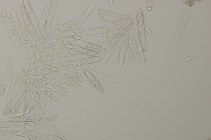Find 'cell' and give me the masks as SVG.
I'll list each match as a JSON object with an SVG mask.
<instances>
[{"label":"cell","mask_w":211,"mask_h":140,"mask_svg":"<svg viewBox=\"0 0 211 140\" xmlns=\"http://www.w3.org/2000/svg\"><path fill=\"white\" fill-rule=\"evenodd\" d=\"M189 14L187 13V14H186L183 18L182 20H181L180 24H179V26L177 29L176 32L175 38H174V49L176 50L177 49L178 42H179L180 37L182 34L183 31L184 30L187 21L189 20Z\"/></svg>","instance_id":"1"},{"label":"cell","mask_w":211,"mask_h":140,"mask_svg":"<svg viewBox=\"0 0 211 140\" xmlns=\"http://www.w3.org/2000/svg\"><path fill=\"white\" fill-rule=\"evenodd\" d=\"M67 47L80 52L85 54V55L92 56V57H99L100 56L99 54L98 53L92 51L87 49V48H84L83 47H82L79 45H76V44L72 43H70L67 44Z\"/></svg>","instance_id":"2"},{"label":"cell","mask_w":211,"mask_h":140,"mask_svg":"<svg viewBox=\"0 0 211 140\" xmlns=\"http://www.w3.org/2000/svg\"><path fill=\"white\" fill-rule=\"evenodd\" d=\"M24 3L25 8L26 11L28 14V15L30 18L31 21L32 25L33 26L35 31H37L39 27V24H38V21L36 20V17H35L34 14V13L32 9L30 3L27 0H24L23 1Z\"/></svg>","instance_id":"3"},{"label":"cell","mask_w":211,"mask_h":140,"mask_svg":"<svg viewBox=\"0 0 211 140\" xmlns=\"http://www.w3.org/2000/svg\"><path fill=\"white\" fill-rule=\"evenodd\" d=\"M109 32V29L107 28H98L84 30L79 33L76 34V36L79 37H84L91 36V35L99 34L106 33Z\"/></svg>","instance_id":"4"},{"label":"cell","mask_w":211,"mask_h":140,"mask_svg":"<svg viewBox=\"0 0 211 140\" xmlns=\"http://www.w3.org/2000/svg\"><path fill=\"white\" fill-rule=\"evenodd\" d=\"M21 8V14H22L23 18L24 20L25 24L27 27V29L31 33L32 35H34L35 34V30L34 29L33 26L31 21L30 18L28 15L27 11H26L24 5L22 4L20 6Z\"/></svg>","instance_id":"5"},{"label":"cell","mask_w":211,"mask_h":140,"mask_svg":"<svg viewBox=\"0 0 211 140\" xmlns=\"http://www.w3.org/2000/svg\"><path fill=\"white\" fill-rule=\"evenodd\" d=\"M100 60L101 58L100 57H89L72 61L70 62V65L74 66L88 65L99 61Z\"/></svg>","instance_id":"6"},{"label":"cell","mask_w":211,"mask_h":140,"mask_svg":"<svg viewBox=\"0 0 211 140\" xmlns=\"http://www.w3.org/2000/svg\"><path fill=\"white\" fill-rule=\"evenodd\" d=\"M83 70L84 72L86 75L87 76L88 79L90 81L91 83L93 85V86L100 92L102 93H104V89H103L100 83L99 82V81H97V79L95 77V76H94L88 70L84 68H83Z\"/></svg>","instance_id":"7"},{"label":"cell","mask_w":211,"mask_h":140,"mask_svg":"<svg viewBox=\"0 0 211 140\" xmlns=\"http://www.w3.org/2000/svg\"><path fill=\"white\" fill-rule=\"evenodd\" d=\"M41 117H31L27 116H18L9 117V121L17 122H30L38 121L42 120Z\"/></svg>","instance_id":"8"},{"label":"cell","mask_w":211,"mask_h":140,"mask_svg":"<svg viewBox=\"0 0 211 140\" xmlns=\"http://www.w3.org/2000/svg\"><path fill=\"white\" fill-rule=\"evenodd\" d=\"M25 92L26 91H24V90H22L21 92H19V93L12 99V101L8 104L7 107L6 108H5V109L4 111L3 112V114L5 115H8V114L9 113L11 112L13 107L16 104H17L18 100L21 98V97L23 95H24V94Z\"/></svg>","instance_id":"9"},{"label":"cell","mask_w":211,"mask_h":140,"mask_svg":"<svg viewBox=\"0 0 211 140\" xmlns=\"http://www.w3.org/2000/svg\"><path fill=\"white\" fill-rule=\"evenodd\" d=\"M93 8L94 5H89V6L87 8L86 11H85L83 15L82 16L80 20H79V23L77 24L75 30V32L77 33L78 30H79L80 27H81V26L84 23L86 20H87V18H88V17L90 15V14L92 12Z\"/></svg>","instance_id":"10"},{"label":"cell","mask_w":211,"mask_h":140,"mask_svg":"<svg viewBox=\"0 0 211 140\" xmlns=\"http://www.w3.org/2000/svg\"><path fill=\"white\" fill-rule=\"evenodd\" d=\"M128 42V38H126L122 43L121 49H120V53L119 54L118 63V65L119 67L120 68L122 67V66H123Z\"/></svg>","instance_id":"11"},{"label":"cell","mask_w":211,"mask_h":140,"mask_svg":"<svg viewBox=\"0 0 211 140\" xmlns=\"http://www.w3.org/2000/svg\"><path fill=\"white\" fill-rule=\"evenodd\" d=\"M79 20H80L79 19H76V20H72V21H70V22L63 25L60 28H59V29L56 30V31H55L56 32L55 35L60 34L65 31L66 30L71 29L72 27L76 25L79 23Z\"/></svg>","instance_id":"12"},{"label":"cell","mask_w":211,"mask_h":140,"mask_svg":"<svg viewBox=\"0 0 211 140\" xmlns=\"http://www.w3.org/2000/svg\"><path fill=\"white\" fill-rule=\"evenodd\" d=\"M51 6L52 3L51 2H48L47 5H46V6H45L44 12H43L42 15L41 17L40 21L39 27L41 29H43L44 23H45V21L47 20L49 14L50 13V11Z\"/></svg>","instance_id":"13"},{"label":"cell","mask_w":211,"mask_h":140,"mask_svg":"<svg viewBox=\"0 0 211 140\" xmlns=\"http://www.w3.org/2000/svg\"><path fill=\"white\" fill-rule=\"evenodd\" d=\"M96 12L97 13L100 14H102V15L108 16L117 18V19H128V17H129V16L121 15V14H118L115 13V12H111V11H106V10H102V9L96 10Z\"/></svg>","instance_id":"14"},{"label":"cell","mask_w":211,"mask_h":140,"mask_svg":"<svg viewBox=\"0 0 211 140\" xmlns=\"http://www.w3.org/2000/svg\"><path fill=\"white\" fill-rule=\"evenodd\" d=\"M57 117V115H53V116H50V117L44 118V119H43L41 120L38 121L25 122V126H34L42 125V124L46 123H47V122L50 121L55 119V118H56Z\"/></svg>","instance_id":"15"},{"label":"cell","mask_w":211,"mask_h":140,"mask_svg":"<svg viewBox=\"0 0 211 140\" xmlns=\"http://www.w3.org/2000/svg\"><path fill=\"white\" fill-rule=\"evenodd\" d=\"M24 131L25 132L28 133V134H31V135H35V136H38L41 138L46 139L49 140H62V138L57 136H54L53 135H47V134H41L39 133L34 132H31L26 128H24Z\"/></svg>","instance_id":"16"},{"label":"cell","mask_w":211,"mask_h":140,"mask_svg":"<svg viewBox=\"0 0 211 140\" xmlns=\"http://www.w3.org/2000/svg\"><path fill=\"white\" fill-rule=\"evenodd\" d=\"M89 71L94 76H96L98 78L104 80V81L112 83H117L118 82V81L116 79H115L114 78L112 77L104 75V74H102L101 73L95 72V71L93 70H90Z\"/></svg>","instance_id":"17"},{"label":"cell","mask_w":211,"mask_h":140,"mask_svg":"<svg viewBox=\"0 0 211 140\" xmlns=\"http://www.w3.org/2000/svg\"><path fill=\"white\" fill-rule=\"evenodd\" d=\"M25 126V122H0V128L15 127Z\"/></svg>","instance_id":"18"},{"label":"cell","mask_w":211,"mask_h":140,"mask_svg":"<svg viewBox=\"0 0 211 140\" xmlns=\"http://www.w3.org/2000/svg\"><path fill=\"white\" fill-rule=\"evenodd\" d=\"M26 94H27V92H25V93L18 100L17 104H16L13 107L11 112L9 113L8 114L9 116H13V115L15 114L16 113L18 112V110H19V109H20V107H21V105H22L25 99Z\"/></svg>","instance_id":"19"},{"label":"cell","mask_w":211,"mask_h":140,"mask_svg":"<svg viewBox=\"0 0 211 140\" xmlns=\"http://www.w3.org/2000/svg\"><path fill=\"white\" fill-rule=\"evenodd\" d=\"M125 31L123 30L122 32L119 33L116 36L113 38V39L111 41V42L109 44L108 46V49H111L113 48L117 43L121 39V38L123 37L125 33Z\"/></svg>","instance_id":"20"},{"label":"cell","mask_w":211,"mask_h":140,"mask_svg":"<svg viewBox=\"0 0 211 140\" xmlns=\"http://www.w3.org/2000/svg\"><path fill=\"white\" fill-rule=\"evenodd\" d=\"M85 45H86L87 49L97 53H102L105 51L104 49L102 48V47H99L98 45H95V44L85 42Z\"/></svg>","instance_id":"21"},{"label":"cell","mask_w":211,"mask_h":140,"mask_svg":"<svg viewBox=\"0 0 211 140\" xmlns=\"http://www.w3.org/2000/svg\"><path fill=\"white\" fill-rule=\"evenodd\" d=\"M59 12L57 9L55 10L54 14L52 18L51 29V33L52 34L55 33L56 29L57 24Z\"/></svg>","instance_id":"22"},{"label":"cell","mask_w":211,"mask_h":140,"mask_svg":"<svg viewBox=\"0 0 211 140\" xmlns=\"http://www.w3.org/2000/svg\"><path fill=\"white\" fill-rule=\"evenodd\" d=\"M15 133L20 136L29 139L30 140H45L44 138H41L40 137H38V136H35V135H31V134L26 132L15 131Z\"/></svg>","instance_id":"23"},{"label":"cell","mask_w":211,"mask_h":140,"mask_svg":"<svg viewBox=\"0 0 211 140\" xmlns=\"http://www.w3.org/2000/svg\"><path fill=\"white\" fill-rule=\"evenodd\" d=\"M12 71V61L11 58H9L8 60V70L7 75L6 81L4 87H6L8 84L9 81L11 79V74Z\"/></svg>","instance_id":"24"},{"label":"cell","mask_w":211,"mask_h":140,"mask_svg":"<svg viewBox=\"0 0 211 140\" xmlns=\"http://www.w3.org/2000/svg\"><path fill=\"white\" fill-rule=\"evenodd\" d=\"M0 140H30L26 138L18 135H2Z\"/></svg>","instance_id":"25"},{"label":"cell","mask_w":211,"mask_h":140,"mask_svg":"<svg viewBox=\"0 0 211 140\" xmlns=\"http://www.w3.org/2000/svg\"><path fill=\"white\" fill-rule=\"evenodd\" d=\"M136 41H137V47H138V50H139V55H140L141 60L142 63H144V51L142 48L141 45V44L140 40L138 35L137 34L135 35Z\"/></svg>","instance_id":"26"},{"label":"cell","mask_w":211,"mask_h":140,"mask_svg":"<svg viewBox=\"0 0 211 140\" xmlns=\"http://www.w3.org/2000/svg\"><path fill=\"white\" fill-rule=\"evenodd\" d=\"M39 99V95L38 94L36 95V96H35V98L33 99L32 101L31 102L29 106L27 107V110H26L25 113L26 114L30 112L32 110L33 108H34V107L35 106H36V104H37V102H38Z\"/></svg>","instance_id":"27"},{"label":"cell","mask_w":211,"mask_h":140,"mask_svg":"<svg viewBox=\"0 0 211 140\" xmlns=\"http://www.w3.org/2000/svg\"><path fill=\"white\" fill-rule=\"evenodd\" d=\"M12 14L14 24L15 28L18 29V30H20V24H19V21H18V16H17L16 13L14 9H12Z\"/></svg>","instance_id":"28"},{"label":"cell","mask_w":211,"mask_h":140,"mask_svg":"<svg viewBox=\"0 0 211 140\" xmlns=\"http://www.w3.org/2000/svg\"><path fill=\"white\" fill-rule=\"evenodd\" d=\"M117 47H115L113 48H112V49H110L109 51L106 53V54L105 56H104V58L103 59V60L102 61V63H106L109 60V59L110 58L111 56H112V54H113L115 51V50L116 49Z\"/></svg>","instance_id":"29"},{"label":"cell","mask_w":211,"mask_h":140,"mask_svg":"<svg viewBox=\"0 0 211 140\" xmlns=\"http://www.w3.org/2000/svg\"><path fill=\"white\" fill-rule=\"evenodd\" d=\"M44 93H45V94L48 97V98H49L50 99H51L52 100H53V101H55V102L58 103L59 102V101L57 98L56 97L54 96L53 95V94H52L50 92L45 90V92H44Z\"/></svg>","instance_id":"30"},{"label":"cell","mask_w":211,"mask_h":140,"mask_svg":"<svg viewBox=\"0 0 211 140\" xmlns=\"http://www.w3.org/2000/svg\"><path fill=\"white\" fill-rule=\"evenodd\" d=\"M58 4V1H54L53 2V4H52L51 8L50 11V13L52 15L55 12V10H56V7L57 6Z\"/></svg>","instance_id":"31"},{"label":"cell","mask_w":211,"mask_h":140,"mask_svg":"<svg viewBox=\"0 0 211 140\" xmlns=\"http://www.w3.org/2000/svg\"><path fill=\"white\" fill-rule=\"evenodd\" d=\"M127 51H128V54H129V57H130V61H131V63H132L133 64H135V62L134 60V59L133 56L132 52H131V49L130 48L128 47V48H127Z\"/></svg>","instance_id":"32"},{"label":"cell","mask_w":211,"mask_h":140,"mask_svg":"<svg viewBox=\"0 0 211 140\" xmlns=\"http://www.w3.org/2000/svg\"><path fill=\"white\" fill-rule=\"evenodd\" d=\"M100 20L101 22V23L102 26V28H106V21L105 20L102 15V14H98Z\"/></svg>","instance_id":"33"},{"label":"cell","mask_w":211,"mask_h":140,"mask_svg":"<svg viewBox=\"0 0 211 140\" xmlns=\"http://www.w3.org/2000/svg\"><path fill=\"white\" fill-rule=\"evenodd\" d=\"M0 133H2V134H5V135H7V134H13V133L11 132V131L4 130L1 129L0 128Z\"/></svg>","instance_id":"34"},{"label":"cell","mask_w":211,"mask_h":140,"mask_svg":"<svg viewBox=\"0 0 211 140\" xmlns=\"http://www.w3.org/2000/svg\"><path fill=\"white\" fill-rule=\"evenodd\" d=\"M27 103H28V100H27V101H26L24 103V107L23 108V116H25V115H26V111L27 108Z\"/></svg>","instance_id":"35"},{"label":"cell","mask_w":211,"mask_h":140,"mask_svg":"<svg viewBox=\"0 0 211 140\" xmlns=\"http://www.w3.org/2000/svg\"><path fill=\"white\" fill-rule=\"evenodd\" d=\"M55 132H56L57 134L59 135V136H60V138L62 139V140H67L64 137V136H63V135H62V134H61L60 132L59 131H58L57 130H56Z\"/></svg>","instance_id":"36"},{"label":"cell","mask_w":211,"mask_h":140,"mask_svg":"<svg viewBox=\"0 0 211 140\" xmlns=\"http://www.w3.org/2000/svg\"><path fill=\"white\" fill-rule=\"evenodd\" d=\"M9 117L7 115H5L3 114H0V119H8Z\"/></svg>","instance_id":"37"},{"label":"cell","mask_w":211,"mask_h":140,"mask_svg":"<svg viewBox=\"0 0 211 140\" xmlns=\"http://www.w3.org/2000/svg\"><path fill=\"white\" fill-rule=\"evenodd\" d=\"M1 91H2V72L0 70V97H1Z\"/></svg>","instance_id":"38"},{"label":"cell","mask_w":211,"mask_h":140,"mask_svg":"<svg viewBox=\"0 0 211 140\" xmlns=\"http://www.w3.org/2000/svg\"><path fill=\"white\" fill-rule=\"evenodd\" d=\"M189 58L187 59V61H189V59H192V56H190V57Z\"/></svg>","instance_id":"39"},{"label":"cell","mask_w":211,"mask_h":140,"mask_svg":"<svg viewBox=\"0 0 211 140\" xmlns=\"http://www.w3.org/2000/svg\"></svg>","instance_id":"40"}]
</instances>
